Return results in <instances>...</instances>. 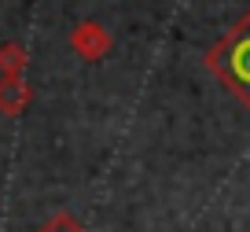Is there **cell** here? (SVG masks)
<instances>
[{
	"label": "cell",
	"mask_w": 250,
	"mask_h": 232,
	"mask_svg": "<svg viewBox=\"0 0 250 232\" xmlns=\"http://www.w3.org/2000/svg\"><path fill=\"white\" fill-rule=\"evenodd\" d=\"M206 70L250 111V11L206 52Z\"/></svg>",
	"instance_id": "1"
},
{
	"label": "cell",
	"mask_w": 250,
	"mask_h": 232,
	"mask_svg": "<svg viewBox=\"0 0 250 232\" xmlns=\"http://www.w3.org/2000/svg\"><path fill=\"white\" fill-rule=\"evenodd\" d=\"M70 48L81 55V59L96 63L103 59V55L114 48V37H110V30L103 23H92V19H85V23H78L70 30Z\"/></svg>",
	"instance_id": "2"
},
{
	"label": "cell",
	"mask_w": 250,
	"mask_h": 232,
	"mask_svg": "<svg viewBox=\"0 0 250 232\" xmlns=\"http://www.w3.org/2000/svg\"><path fill=\"white\" fill-rule=\"evenodd\" d=\"M33 100V89L26 85V77H0V111L4 115H22Z\"/></svg>",
	"instance_id": "3"
},
{
	"label": "cell",
	"mask_w": 250,
	"mask_h": 232,
	"mask_svg": "<svg viewBox=\"0 0 250 232\" xmlns=\"http://www.w3.org/2000/svg\"><path fill=\"white\" fill-rule=\"evenodd\" d=\"M26 48L19 41H8V45L0 48V77H22L26 74Z\"/></svg>",
	"instance_id": "4"
},
{
	"label": "cell",
	"mask_w": 250,
	"mask_h": 232,
	"mask_svg": "<svg viewBox=\"0 0 250 232\" xmlns=\"http://www.w3.org/2000/svg\"><path fill=\"white\" fill-rule=\"evenodd\" d=\"M37 232H88V229H85L74 214H55V217H48Z\"/></svg>",
	"instance_id": "5"
}]
</instances>
